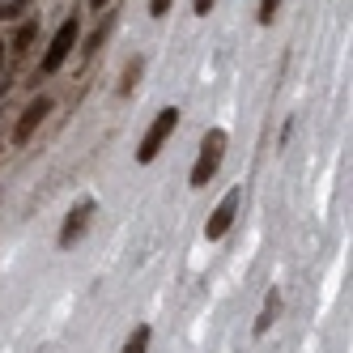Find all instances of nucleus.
Returning <instances> with one entry per match:
<instances>
[{"label": "nucleus", "mask_w": 353, "mask_h": 353, "mask_svg": "<svg viewBox=\"0 0 353 353\" xmlns=\"http://www.w3.org/2000/svg\"><path fill=\"white\" fill-rule=\"evenodd\" d=\"M0 68H5V43H0Z\"/></svg>", "instance_id": "17"}, {"label": "nucleus", "mask_w": 353, "mask_h": 353, "mask_svg": "<svg viewBox=\"0 0 353 353\" xmlns=\"http://www.w3.org/2000/svg\"><path fill=\"white\" fill-rule=\"evenodd\" d=\"M239 209H243V188H230V192L217 200V209L209 213V221H205V239H209V243H221L225 234H230V225L239 221Z\"/></svg>", "instance_id": "4"}, {"label": "nucleus", "mask_w": 353, "mask_h": 353, "mask_svg": "<svg viewBox=\"0 0 353 353\" xmlns=\"http://www.w3.org/2000/svg\"><path fill=\"white\" fill-rule=\"evenodd\" d=\"M179 119H183V111H179V107H162V111L154 115V123L145 128V137H141V145H137V162H141V166H149V162L162 154V145L174 137Z\"/></svg>", "instance_id": "2"}, {"label": "nucleus", "mask_w": 353, "mask_h": 353, "mask_svg": "<svg viewBox=\"0 0 353 353\" xmlns=\"http://www.w3.org/2000/svg\"><path fill=\"white\" fill-rule=\"evenodd\" d=\"M52 98H47V94H39V98H30V103H26V111H21V119H17V128H13V145H26L34 132H39V123L47 119V115H52Z\"/></svg>", "instance_id": "6"}, {"label": "nucleus", "mask_w": 353, "mask_h": 353, "mask_svg": "<svg viewBox=\"0 0 353 353\" xmlns=\"http://www.w3.org/2000/svg\"><path fill=\"white\" fill-rule=\"evenodd\" d=\"M276 315H281V294L268 290V294H264V307H260V315H256V323H251V336H268V327L276 323Z\"/></svg>", "instance_id": "7"}, {"label": "nucleus", "mask_w": 353, "mask_h": 353, "mask_svg": "<svg viewBox=\"0 0 353 353\" xmlns=\"http://www.w3.org/2000/svg\"><path fill=\"white\" fill-rule=\"evenodd\" d=\"M225 145H230V132H225V128H209L205 137H200V154H196V162H192V188H196V192L213 183V174H217L221 162H225Z\"/></svg>", "instance_id": "1"}, {"label": "nucleus", "mask_w": 353, "mask_h": 353, "mask_svg": "<svg viewBox=\"0 0 353 353\" xmlns=\"http://www.w3.org/2000/svg\"><path fill=\"white\" fill-rule=\"evenodd\" d=\"M141 72H145V60H141V56H137V60H128V68H123V81H119V94H132Z\"/></svg>", "instance_id": "9"}, {"label": "nucleus", "mask_w": 353, "mask_h": 353, "mask_svg": "<svg viewBox=\"0 0 353 353\" xmlns=\"http://www.w3.org/2000/svg\"><path fill=\"white\" fill-rule=\"evenodd\" d=\"M213 5H217V0H192V9H196V17H209V13H213Z\"/></svg>", "instance_id": "13"}, {"label": "nucleus", "mask_w": 353, "mask_h": 353, "mask_svg": "<svg viewBox=\"0 0 353 353\" xmlns=\"http://www.w3.org/2000/svg\"><path fill=\"white\" fill-rule=\"evenodd\" d=\"M90 9H107V0H90Z\"/></svg>", "instance_id": "16"}, {"label": "nucleus", "mask_w": 353, "mask_h": 353, "mask_svg": "<svg viewBox=\"0 0 353 353\" xmlns=\"http://www.w3.org/2000/svg\"><path fill=\"white\" fill-rule=\"evenodd\" d=\"M72 47H77V17L60 21V30L52 34V47H47V52H43V60H39V72H43V77H56V72L68 64Z\"/></svg>", "instance_id": "3"}, {"label": "nucleus", "mask_w": 353, "mask_h": 353, "mask_svg": "<svg viewBox=\"0 0 353 353\" xmlns=\"http://www.w3.org/2000/svg\"><path fill=\"white\" fill-rule=\"evenodd\" d=\"M94 213H98V205H94L90 196H85V200H77V205L68 209V217H64V225H60L56 243H60V247L81 243V239H85V230H90V221H94Z\"/></svg>", "instance_id": "5"}, {"label": "nucleus", "mask_w": 353, "mask_h": 353, "mask_svg": "<svg viewBox=\"0 0 353 353\" xmlns=\"http://www.w3.org/2000/svg\"><path fill=\"white\" fill-rule=\"evenodd\" d=\"M276 9H281V0H260V26H272Z\"/></svg>", "instance_id": "10"}, {"label": "nucleus", "mask_w": 353, "mask_h": 353, "mask_svg": "<svg viewBox=\"0 0 353 353\" xmlns=\"http://www.w3.org/2000/svg\"><path fill=\"white\" fill-rule=\"evenodd\" d=\"M9 5H13V9H26V5H30V0H9Z\"/></svg>", "instance_id": "15"}, {"label": "nucleus", "mask_w": 353, "mask_h": 353, "mask_svg": "<svg viewBox=\"0 0 353 353\" xmlns=\"http://www.w3.org/2000/svg\"><path fill=\"white\" fill-rule=\"evenodd\" d=\"M30 39H34V30L26 26V30H21V34H17V43H13V47H17V52H26V47H30Z\"/></svg>", "instance_id": "14"}, {"label": "nucleus", "mask_w": 353, "mask_h": 353, "mask_svg": "<svg viewBox=\"0 0 353 353\" xmlns=\"http://www.w3.org/2000/svg\"><path fill=\"white\" fill-rule=\"evenodd\" d=\"M149 341H154V327L141 323V327H132V336H128V345H123V353H149Z\"/></svg>", "instance_id": "8"}, {"label": "nucleus", "mask_w": 353, "mask_h": 353, "mask_svg": "<svg viewBox=\"0 0 353 353\" xmlns=\"http://www.w3.org/2000/svg\"><path fill=\"white\" fill-rule=\"evenodd\" d=\"M103 39H107V26H98V30L90 34V43L81 47V52H85V56H94V52H98V47H103Z\"/></svg>", "instance_id": "11"}, {"label": "nucleus", "mask_w": 353, "mask_h": 353, "mask_svg": "<svg viewBox=\"0 0 353 353\" xmlns=\"http://www.w3.org/2000/svg\"><path fill=\"white\" fill-rule=\"evenodd\" d=\"M174 0H149V17H166Z\"/></svg>", "instance_id": "12"}]
</instances>
